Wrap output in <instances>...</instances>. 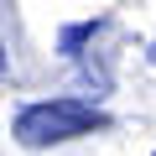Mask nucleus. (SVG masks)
<instances>
[{
	"label": "nucleus",
	"mask_w": 156,
	"mask_h": 156,
	"mask_svg": "<svg viewBox=\"0 0 156 156\" xmlns=\"http://www.w3.org/2000/svg\"><path fill=\"white\" fill-rule=\"evenodd\" d=\"M94 130H109V115L94 104V99H73V94H57V99H37L16 115L11 135L26 146V151H42V146H62V140H78V135H94Z\"/></svg>",
	"instance_id": "nucleus-1"
},
{
	"label": "nucleus",
	"mask_w": 156,
	"mask_h": 156,
	"mask_svg": "<svg viewBox=\"0 0 156 156\" xmlns=\"http://www.w3.org/2000/svg\"><path fill=\"white\" fill-rule=\"evenodd\" d=\"M99 26H104V21H83V26H68V31H62V52H68V57H78V47H83V42H89Z\"/></svg>",
	"instance_id": "nucleus-2"
},
{
	"label": "nucleus",
	"mask_w": 156,
	"mask_h": 156,
	"mask_svg": "<svg viewBox=\"0 0 156 156\" xmlns=\"http://www.w3.org/2000/svg\"><path fill=\"white\" fill-rule=\"evenodd\" d=\"M146 57H151V62H156V42H151V52H146Z\"/></svg>",
	"instance_id": "nucleus-3"
},
{
	"label": "nucleus",
	"mask_w": 156,
	"mask_h": 156,
	"mask_svg": "<svg viewBox=\"0 0 156 156\" xmlns=\"http://www.w3.org/2000/svg\"><path fill=\"white\" fill-rule=\"evenodd\" d=\"M0 62H5V47H0Z\"/></svg>",
	"instance_id": "nucleus-4"
}]
</instances>
